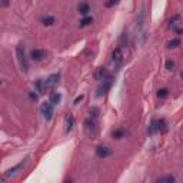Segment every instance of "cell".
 I'll return each mask as SVG.
<instances>
[{"instance_id":"cell-1","label":"cell","mask_w":183,"mask_h":183,"mask_svg":"<svg viewBox=\"0 0 183 183\" xmlns=\"http://www.w3.org/2000/svg\"><path fill=\"white\" fill-rule=\"evenodd\" d=\"M97 116H99V109L91 107L90 109V116L84 122V130L89 136H95L96 134V125H97Z\"/></svg>"},{"instance_id":"cell-2","label":"cell","mask_w":183,"mask_h":183,"mask_svg":"<svg viewBox=\"0 0 183 183\" xmlns=\"http://www.w3.org/2000/svg\"><path fill=\"white\" fill-rule=\"evenodd\" d=\"M16 57L17 62H19V66L25 73L29 72V63H27V59H26V53H25V46L23 45H17L16 46Z\"/></svg>"},{"instance_id":"cell-3","label":"cell","mask_w":183,"mask_h":183,"mask_svg":"<svg viewBox=\"0 0 183 183\" xmlns=\"http://www.w3.org/2000/svg\"><path fill=\"white\" fill-rule=\"evenodd\" d=\"M113 83H115V79H113L112 76H109L107 79L102 80L99 84V88H97V90H96V96H97V97H102L103 95H106V93L110 90V88L113 86Z\"/></svg>"},{"instance_id":"cell-4","label":"cell","mask_w":183,"mask_h":183,"mask_svg":"<svg viewBox=\"0 0 183 183\" xmlns=\"http://www.w3.org/2000/svg\"><path fill=\"white\" fill-rule=\"evenodd\" d=\"M123 60H125V47L119 45L112 53V63L116 67H119V66H122Z\"/></svg>"},{"instance_id":"cell-5","label":"cell","mask_w":183,"mask_h":183,"mask_svg":"<svg viewBox=\"0 0 183 183\" xmlns=\"http://www.w3.org/2000/svg\"><path fill=\"white\" fill-rule=\"evenodd\" d=\"M54 104L52 103V102H45V103H42V106H40V113H42V116L45 117V120H52V117H53L54 115Z\"/></svg>"},{"instance_id":"cell-6","label":"cell","mask_w":183,"mask_h":183,"mask_svg":"<svg viewBox=\"0 0 183 183\" xmlns=\"http://www.w3.org/2000/svg\"><path fill=\"white\" fill-rule=\"evenodd\" d=\"M59 80H60V75H59V73L50 75L49 77H47V79L45 80V88H46V91H47V90H53V89L59 84Z\"/></svg>"},{"instance_id":"cell-7","label":"cell","mask_w":183,"mask_h":183,"mask_svg":"<svg viewBox=\"0 0 183 183\" xmlns=\"http://www.w3.org/2000/svg\"><path fill=\"white\" fill-rule=\"evenodd\" d=\"M46 56H47L46 50H42V49H34L30 52V57H32V60H34V62H42Z\"/></svg>"},{"instance_id":"cell-8","label":"cell","mask_w":183,"mask_h":183,"mask_svg":"<svg viewBox=\"0 0 183 183\" xmlns=\"http://www.w3.org/2000/svg\"><path fill=\"white\" fill-rule=\"evenodd\" d=\"M27 160H29V159H25V160H21V162L19 163V165H16L14 167H12V169H9V170L6 172V173H4V177H9V176L16 175V173H17L19 170H20V169H23V167L26 166V163H27Z\"/></svg>"},{"instance_id":"cell-9","label":"cell","mask_w":183,"mask_h":183,"mask_svg":"<svg viewBox=\"0 0 183 183\" xmlns=\"http://www.w3.org/2000/svg\"><path fill=\"white\" fill-rule=\"evenodd\" d=\"M96 154H97V158H100V159H106L112 154V149H109L107 146H99V147L96 149Z\"/></svg>"},{"instance_id":"cell-10","label":"cell","mask_w":183,"mask_h":183,"mask_svg":"<svg viewBox=\"0 0 183 183\" xmlns=\"http://www.w3.org/2000/svg\"><path fill=\"white\" fill-rule=\"evenodd\" d=\"M73 126H75V117H73V115H67L66 117H64V132L66 133H70L72 129H73Z\"/></svg>"},{"instance_id":"cell-11","label":"cell","mask_w":183,"mask_h":183,"mask_svg":"<svg viewBox=\"0 0 183 183\" xmlns=\"http://www.w3.org/2000/svg\"><path fill=\"white\" fill-rule=\"evenodd\" d=\"M109 72H107V69H104V67H100V69H97V72H96V75H95V77L99 82H102V80H104V79H107L109 77Z\"/></svg>"},{"instance_id":"cell-12","label":"cell","mask_w":183,"mask_h":183,"mask_svg":"<svg viewBox=\"0 0 183 183\" xmlns=\"http://www.w3.org/2000/svg\"><path fill=\"white\" fill-rule=\"evenodd\" d=\"M77 10H79L80 14L88 16V13L90 12V6H89V3H86V2H82V3H79V6H77Z\"/></svg>"},{"instance_id":"cell-13","label":"cell","mask_w":183,"mask_h":183,"mask_svg":"<svg viewBox=\"0 0 183 183\" xmlns=\"http://www.w3.org/2000/svg\"><path fill=\"white\" fill-rule=\"evenodd\" d=\"M34 88H36V90L39 91V95H43V93H46V88H45V80H42V79L36 80V83H34Z\"/></svg>"},{"instance_id":"cell-14","label":"cell","mask_w":183,"mask_h":183,"mask_svg":"<svg viewBox=\"0 0 183 183\" xmlns=\"http://www.w3.org/2000/svg\"><path fill=\"white\" fill-rule=\"evenodd\" d=\"M158 132H159V120L153 119L149 126V134H154V133H158Z\"/></svg>"},{"instance_id":"cell-15","label":"cell","mask_w":183,"mask_h":183,"mask_svg":"<svg viewBox=\"0 0 183 183\" xmlns=\"http://www.w3.org/2000/svg\"><path fill=\"white\" fill-rule=\"evenodd\" d=\"M60 100H62V95L57 93V91H53V93L50 95V102L53 104H59L60 103Z\"/></svg>"},{"instance_id":"cell-16","label":"cell","mask_w":183,"mask_h":183,"mask_svg":"<svg viewBox=\"0 0 183 183\" xmlns=\"http://www.w3.org/2000/svg\"><path fill=\"white\" fill-rule=\"evenodd\" d=\"M112 136H113V139H117V140H119V139H123V137L126 136V132L123 129H116L112 133Z\"/></svg>"},{"instance_id":"cell-17","label":"cell","mask_w":183,"mask_h":183,"mask_svg":"<svg viewBox=\"0 0 183 183\" xmlns=\"http://www.w3.org/2000/svg\"><path fill=\"white\" fill-rule=\"evenodd\" d=\"M42 23L45 26H52L54 23V17L53 16H45L42 19Z\"/></svg>"},{"instance_id":"cell-18","label":"cell","mask_w":183,"mask_h":183,"mask_svg":"<svg viewBox=\"0 0 183 183\" xmlns=\"http://www.w3.org/2000/svg\"><path fill=\"white\" fill-rule=\"evenodd\" d=\"M175 176H172V175H169V176H162V177H159L156 182H175Z\"/></svg>"},{"instance_id":"cell-19","label":"cell","mask_w":183,"mask_h":183,"mask_svg":"<svg viewBox=\"0 0 183 183\" xmlns=\"http://www.w3.org/2000/svg\"><path fill=\"white\" fill-rule=\"evenodd\" d=\"M179 45H180V39H172V40L167 42V47H169V49H172V47H177Z\"/></svg>"},{"instance_id":"cell-20","label":"cell","mask_w":183,"mask_h":183,"mask_svg":"<svg viewBox=\"0 0 183 183\" xmlns=\"http://www.w3.org/2000/svg\"><path fill=\"white\" fill-rule=\"evenodd\" d=\"M91 21H93V19H91L90 16H86V17H83V19L80 20V27H84V26L90 25Z\"/></svg>"},{"instance_id":"cell-21","label":"cell","mask_w":183,"mask_h":183,"mask_svg":"<svg viewBox=\"0 0 183 183\" xmlns=\"http://www.w3.org/2000/svg\"><path fill=\"white\" fill-rule=\"evenodd\" d=\"M166 129H167L166 122L163 120V119H160L159 120V132H166Z\"/></svg>"},{"instance_id":"cell-22","label":"cell","mask_w":183,"mask_h":183,"mask_svg":"<svg viewBox=\"0 0 183 183\" xmlns=\"http://www.w3.org/2000/svg\"><path fill=\"white\" fill-rule=\"evenodd\" d=\"M158 96L160 97V99H165V97L167 96V89H159Z\"/></svg>"},{"instance_id":"cell-23","label":"cell","mask_w":183,"mask_h":183,"mask_svg":"<svg viewBox=\"0 0 183 183\" xmlns=\"http://www.w3.org/2000/svg\"><path fill=\"white\" fill-rule=\"evenodd\" d=\"M173 67H175V63L172 62V60H167L166 62V69L167 70H173Z\"/></svg>"},{"instance_id":"cell-24","label":"cell","mask_w":183,"mask_h":183,"mask_svg":"<svg viewBox=\"0 0 183 183\" xmlns=\"http://www.w3.org/2000/svg\"><path fill=\"white\" fill-rule=\"evenodd\" d=\"M119 3V0H109V2H106V6L107 7H112V6H115V4Z\"/></svg>"},{"instance_id":"cell-25","label":"cell","mask_w":183,"mask_h":183,"mask_svg":"<svg viewBox=\"0 0 183 183\" xmlns=\"http://www.w3.org/2000/svg\"><path fill=\"white\" fill-rule=\"evenodd\" d=\"M30 97H32V100H37V95L33 91H30Z\"/></svg>"},{"instance_id":"cell-26","label":"cell","mask_w":183,"mask_h":183,"mask_svg":"<svg viewBox=\"0 0 183 183\" xmlns=\"http://www.w3.org/2000/svg\"><path fill=\"white\" fill-rule=\"evenodd\" d=\"M82 99H83V96H82V95H80V96H77V97H76V99H75V103L77 104V103H79V102H80V100H82Z\"/></svg>"},{"instance_id":"cell-27","label":"cell","mask_w":183,"mask_h":183,"mask_svg":"<svg viewBox=\"0 0 183 183\" xmlns=\"http://www.w3.org/2000/svg\"><path fill=\"white\" fill-rule=\"evenodd\" d=\"M9 4V0H3V6H7Z\"/></svg>"},{"instance_id":"cell-28","label":"cell","mask_w":183,"mask_h":183,"mask_svg":"<svg viewBox=\"0 0 183 183\" xmlns=\"http://www.w3.org/2000/svg\"><path fill=\"white\" fill-rule=\"evenodd\" d=\"M182 77H183V73H182Z\"/></svg>"}]
</instances>
